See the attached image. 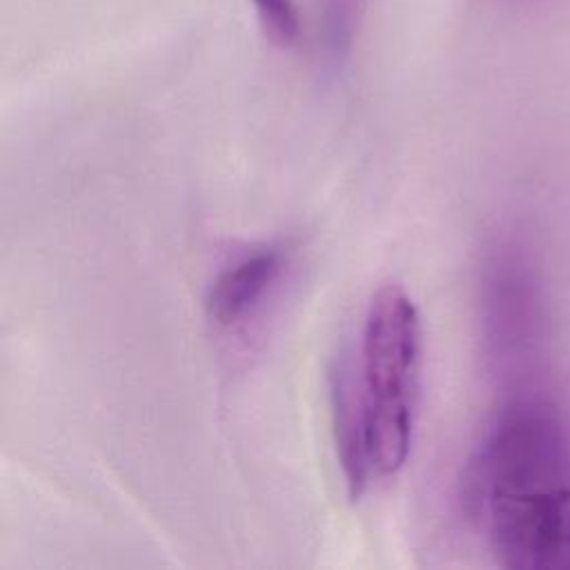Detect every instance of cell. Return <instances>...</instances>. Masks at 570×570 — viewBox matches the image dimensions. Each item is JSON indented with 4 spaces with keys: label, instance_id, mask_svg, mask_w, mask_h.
<instances>
[{
    "label": "cell",
    "instance_id": "cell-1",
    "mask_svg": "<svg viewBox=\"0 0 570 570\" xmlns=\"http://www.w3.org/2000/svg\"><path fill=\"white\" fill-rule=\"evenodd\" d=\"M463 501L508 570H570V405L552 387L512 394L474 450Z\"/></svg>",
    "mask_w": 570,
    "mask_h": 570
},
{
    "label": "cell",
    "instance_id": "cell-2",
    "mask_svg": "<svg viewBox=\"0 0 570 570\" xmlns=\"http://www.w3.org/2000/svg\"><path fill=\"white\" fill-rule=\"evenodd\" d=\"M350 361L365 416L372 476H392L412 450L423 363L421 316L401 285L376 289Z\"/></svg>",
    "mask_w": 570,
    "mask_h": 570
},
{
    "label": "cell",
    "instance_id": "cell-3",
    "mask_svg": "<svg viewBox=\"0 0 570 570\" xmlns=\"http://www.w3.org/2000/svg\"><path fill=\"white\" fill-rule=\"evenodd\" d=\"M285 267L281 245H263L218 272L205 296L212 323L232 327L245 321L267 296Z\"/></svg>",
    "mask_w": 570,
    "mask_h": 570
},
{
    "label": "cell",
    "instance_id": "cell-4",
    "mask_svg": "<svg viewBox=\"0 0 570 570\" xmlns=\"http://www.w3.org/2000/svg\"><path fill=\"white\" fill-rule=\"evenodd\" d=\"M370 0H316L318 38L330 65H341L356 42Z\"/></svg>",
    "mask_w": 570,
    "mask_h": 570
},
{
    "label": "cell",
    "instance_id": "cell-5",
    "mask_svg": "<svg viewBox=\"0 0 570 570\" xmlns=\"http://www.w3.org/2000/svg\"><path fill=\"white\" fill-rule=\"evenodd\" d=\"M265 36L278 47H294L301 36V18L294 0H252Z\"/></svg>",
    "mask_w": 570,
    "mask_h": 570
},
{
    "label": "cell",
    "instance_id": "cell-6",
    "mask_svg": "<svg viewBox=\"0 0 570 570\" xmlns=\"http://www.w3.org/2000/svg\"><path fill=\"white\" fill-rule=\"evenodd\" d=\"M490 2L492 7H499V9H505V11H537V9H543L557 0H485Z\"/></svg>",
    "mask_w": 570,
    "mask_h": 570
}]
</instances>
